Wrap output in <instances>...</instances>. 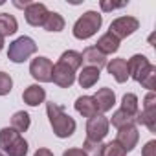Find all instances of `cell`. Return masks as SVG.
I'll return each mask as SVG.
<instances>
[{"mask_svg":"<svg viewBox=\"0 0 156 156\" xmlns=\"http://www.w3.org/2000/svg\"><path fill=\"white\" fill-rule=\"evenodd\" d=\"M2 48H4V37H0V51H2Z\"/></svg>","mask_w":156,"mask_h":156,"instance_id":"35","label":"cell"},{"mask_svg":"<svg viewBox=\"0 0 156 156\" xmlns=\"http://www.w3.org/2000/svg\"><path fill=\"white\" fill-rule=\"evenodd\" d=\"M136 125H145L151 132H156V108H145V110H138V114L134 116Z\"/></svg>","mask_w":156,"mask_h":156,"instance_id":"18","label":"cell"},{"mask_svg":"<svg viewBox=\"0 0 156 156\" xmlns=\"http://www.w3.org/2000/svg\"><path fill=\"white\" fill-rule=\"evenodd\" d=\"M138 83H141V87L147 88L149 92H154V87H156V66L154 64H151V68L141 75V79Z\"/></svg>","mask_w":156,"mask_h":156,"instance_id":"26","label":"cell"},{"mask_svg":"<svg viewBox=\"0 0 156 156\" xmlns=\"http://www.w3.org/2000/svg\"><path fill=\"white\" fill-rule=\"evenodd\" d=\"M127 2H121V4H108V2H101V9L103 11H114V9H119V8H125Z\"/></svg>","mask_w":156,"mask_h":156,"instance_id":"32","label":"cell"},{"mask_svg":"<svg viewBox=\"0 0 156 156\" xmlns=\"http://www.w3.org/2000/svg\"><path fill=\"white\" fill-rule=\"evenodd\" d=\"M81 59H83V62H87V66H94V68H98V70H101L103 66H107V55H103L96 46H88V48H85L83 50V53H81Z\"/></svg>","mask_w":156,"mask_h":156,"instance_id":"12","label":"cell"},{"mask_svg":"<svg viewBox=\"0 0 156 156\" xmlns=\"http://www.w3.org/2000/svg\"><path fill=\"white\" fill-rule=\"evenodd\" d=\"M30 73L35 81L39 83H51V73H53V62L48 57H37L30 64Z\"/></svg>","mask_w":156,"mask_h":156,"instance_id":"6","label":"cell"},{"mask_svg":"<svg viewBox=\"0 0 156 156\" xmlns=\"http://www.w3.org/2000/svg\"><path fill=\"white\" fill-rule=\"evenodd\" d=\"M121 110H125V112L130 114V116H136L138 110H140V107H138V96L132 94V92L125 94V96L121 98Z\"/></svg>","mask_w":156,"mask_h":156,"instance_id":"25","label":"cell"},{"mask_svg":"<svg viewBox=\"0 0 156 156\" xmlns=\"http://www.w3.org/2000/svg\"><path fill=\"white\" fill-rule=\"evenodd\" d=\"M51 81H53L57 87H61V88H70V87L75 83V72H73L70 66L62 64L61 61H57V62L53 64Z\"/></svg>","mask_w":156,"mask_h":156,"instance_id":"8","label":"cell"},{"mask_svg":"<svg viewBox=\"0 0 156 156\" xmlns=\"http://www.w3.org/2000/svg\"><path fill=\"white\" fill-rule=\"evenodd\" d=\"M116 141L121 145V149L125 152H130L138 141H140V132H138V127L136 125H129V127H123V129H118V138Z\"/></svg>","mask_w":156,"mask_h":156,"instance_id":"9","label":"cell"},{"mask_svg":"<svg viewBox=\"0 0 156 156\" xmlns=\"http://www.w3.org/2000/svg\"><path fill=\"white\" fill-rule=\"evenodd\" d=\"M108 123H112L116 129H123V127H129V125H136L134 116L127 114V112H125V110H121V108H118V110L112 114V118H110V121H108Z\"/></svg>","mask_w":156,"mask_h":156,"instance_id":"23","label":"cell"},{"mask_svg":"<svg viewBox=\"0 0 156 156\" xmlns=\"http://www.w3.org/2000/svg\"><path fill=\"white\" fill-rule=\"evenodd\" d=\"M33 156H53V152H51L50 149L41 147V149H37V151H35V154H33Z\"/></svg>","mask_w":156,"mask_h":156,"instance_id":"34","label":"cell"},{"mask_svg":"<svg viewBox=\"0 0 156 156\" xmlns=\"http://www.w3.org/2000/svg\"><path fill=\"white\" fill-rule=\"evenodd\" d=\"M42 28H44L46 31H55V33H59V31L64 30V19H62L59 13L50 11L48 17H46V20H44V24H42Z\"/></svg>","mask_w":156,"mask_h":156,"instance_id":"22","label":"cell"},{"mask_svg":"<svg viewBox=\"0 0 156 156\" xmlns=\"http://www.w3.org/2000/svg\"><path fill=\"white\" fill-rule=\"evenodd\" d=\"M145 108H156V94L154 92H149L143 99V110Z\"/></svg>","mask_w":156,"mask_h":156,"instance_id":"31","label":"cell"},{"mask_svg":"<svg viewBox=\"0 0 156 156\" xmlns=\"http://www.w3.org/2000/svg\"><path fill=\"white\" fill-rule=\"evenodd\" d=\"M19 30V22L9 13H0V37H9L15 35Z\"/></svg>","mask_w":156,"mask_h":156,"instance_id":"19","label":"cell"},{"mask_svg":"<svg viewBox=\"0 0 156 156\" xmlns=\"http://www.w3.org/2000/svg\"><path fill=\"white\" fill-rule=\"evenodd\" d=\"M13 90V79L6 72H0V96H8Z\"/></svg>","mask_w":156,"mask_h":156,"instance_id":"29","label":"cell"},{"mask_svg":"<svg viewBox=\"0 0 156 156\" xmlns=\"http://www.w3.org/2000/svg\"><path fill=\"white\" fill-rule=\"evenodd\" d=\"M103 147L105 143L103 141H94V140H85L83 143V152L87 156H103Z\"/></svg>","mask_w":156,"mask_h":156,"instance_id":"27","label":"cell"},{"mask_svg":"<svg viewBox=\"0 0 156 156\" xmlns=\"http://www.w3.org/2000/svg\"><path fill=\"white\" fill-rule=\"evenodd\" d=\"M30 125H31V118H30L28 112L19 110V112L13 114V118H11V129H15L17 132L22 134V132H26L30 129Z\"/></svg>","mask_w":156,"mask_h":156,"instance_id":"21","label":"cell"},{"mask_svg":"<svg viewBox=\"0 0 156 156\" xmlns=\"http://www.w3.org/2000/svg\"><path fill=\"white\" fill-rule=\"evenodd\" d=\"M101 77V70L94 68V66H85L81 72H79V77H77V81H79L81 88H92Z\"/></svg>","mask_w":156,"mask_h":156,"instance_id":"17","label":"cell"},{"mask_svg":"<svg viewBox=\"0 0 156 156\" xmlns=\"http://www.w3.org/2000/svg\"><path fill=\"white\" fill-rule=\"evenodd\" d=\"M75 110L79 112L81 116L85 118H94L98 116V107H96V101L92 96H81V98H77L75 99Z\"/></svg>","mask_w":156,"mask_h":156,"instance_id":"15","label":"cell"},{"mask_svg":"<svg viewBox=\"0 0 156 156\" xmlns=\"http://www.w3.org/2000/svg\"><path fill=\"white\" fill-rule=\"evenodd\" d=\"M108 118L103 114H98L94 118H88L87 121V140H94V141H103V138L108 134Z\"/></svg>","mask_w":156,"mask_h":156,"instance_id":"5","label":"cell"},{"mask_svg":"<svg viewBox=\"0 0 156 156\" xmlns=\"http://www.w3.org/2000/svg\"><path fill=\"white\" fill-rule=\"evenodd\" d=\"M140 28V20L136 19V17H118L116 20H112V24H110V33L116 37V39H127V37H130L136 30Z\"/></svg>","mask_w":156,"mask_h":156,"instance_id":"4","label":"cell"},{"mask_svg":"<svg viewBox=\"0 0 156 156\" xmlns=\"http://www.w3.org/2000/svg\"><path fill=\"white\" fill-rule=\"evenodd\" d=\"M2 152H6V156H26L28 154V141L20 136H17Z\"/></svg>","mask_w":156,"mask_h":156,"instance_id":"20","label":"cell"},{"mask_svg":"<svg viewBox=\"0 0 156 156\" xmlns=\"http://www.w3.org/2000/svg\"><path fill=\"white\" fill-rule=\"evenodd\" d=\"M94 101H96V107H98V112L99 114H105L108 110H112V107L116 105V94L112 88L105 87V88H99L96 92V96H92Z\"/></svg>","mask_w":156,"mask_h":156,"instance_id":"11","label":"cell"},{"mask_svg":"<svg viewBox=\"0 0 156 156\" xmlns=\"http://www.w3.org/2000/svg\"><path fill=\"white\" fill-rule=\"evenodd\" d=\"M103 156H127V152L121 149V145L116 140H112L103 147Z\"/></svg>","mask_w":156,"mask_h":156,"instance_id":"28","label":"cell"},{"mask_svg":"<svg viewBox=\"0 0 156 156\" xmlns=\"http://www.w3.org/2000/svg\"><path fill=\"white\" fill-rule=\"evenodd\" d=\"M22 99L26 105L30 107H39L41 103H44L46 99V90L41 85H30L24 92H22Z\"/></svg>","mask_w":156,"mask_h":156,"instance_id":"14","label":"cell"},{"mask_svg":"<svg viewBox=\"0 0 156 156\" xmlns=\"http://www.w3.org/2000/svg\"><path fill=\"white\" fill-rule=\"evenodd\" d=\"M48 8L42 4V2H28L24 6V17H26V22L33 28H39L44 24L46 17H48Z\"/></svg>","mask_w":156,"mask_h":156,"instance_id":"7","label":"cell"},{"mask_svg":"<svg viewBox=\"0 0 156 156\" xmlns=\"http://www.w3.org/2000/svg\"><path fill=\"white\" fill-rule=\"evenodd\" d=\"M62 64H66V66H70L73 72L75 70H79L81 68V64H83V59H81V53L79 51H73V50H66L62 55H61V59H59Z\"/></svg>","mask_w":156,"mask_h":156,"instance_id":"24","label":"cell"},{"mask_svg":"<svg viewBox=\"0 0 156 156\" xmlns=\"http://www.w3.org/2000/svg\"><path fill=\"white\" fill-rule=\"evenodd\" d=\"M101 24H103V17L98 11H87V13H83L79 19L75 20L72 33H73L75 39L87 41V39H90V37H94L98 33Z\"/></svg>","mask_w":156,"mask_h":156,"instance_id":"2","label":"cell"},{"mask_svg":"<svg viewBox=\"0 0 156 156\" xmlns=\"http://www.w3.org/2000/svg\"><path fill=\"white\" fill-rule=\"evenodd\" d=\"M46 112H48V119L53 129V134L57 138H70L75 132V127H77L75 119L68 116L59 103H53V101L46 103Z\"/></svg>","mask_w":156,"mask_h":156,"instance_id":"1","label":"cell"},{"mask_svg":"<svg viewBox=\"0 0 156 156\" xmlns=\"http://www.w3.org/2000/svg\"><path fill=\"white\" fill-rule=\"evenodd\" d=\"M141 156H156V141L154 140H151V141L145 143V147L141 151Z\"/></svg>","mask_w":156,"mask_h":156,"instance_id":"30","label":"cell"},{"mask_svg":"<svg viewBox=\"0 0 156 156\" xmlns=\"http://www.w3.org/2000/svg\"><path fill=\"white\" fill-rule=\"evenodd\" d=\"M107 70L108 73L114 77L118 83H125L129 79V68H127V61L118 57V59H112L110 62H107Z\"/></svg>","mask_w":156,"mask_h":156,"instance_id":"13","label":"cell"},{"mask_svg":"<svg viewBox=\"0 0 156 156\" xmlns=\"http://www.w3.org/2000/svg\"><path fill=\"white\" fill-rule=\"evenodd\" d=\"M96 48L103 53V55H110V53H116L119 50V39H116L110 31H107L105 35H101L96 42Z\"/></svg>","mask_w":156,"mask_h":156,"instance_id":"16","label":"cell"},{"mask_svg":"<svg viewBox=\"0 0 156 156\" xmlns=\"http://www.w3.org/2000/svg\"><path fill=\"white\" fill-rule=\"evenodd\" d=\"M0 156H4V154H2V151H0Z\"/></svg>","mask_w":156,"mask_h":156,"instance_id":"36","label":"cell"},{"mask_svg":"<svg viewBox=\"0 0 156 156\" xmlns=\"http://www.w3.org/2000/svg\"><path fill=\"white\" fill-rule=\"evenodd\" d=\"M127 68H129V77H132L134 81H140L141 75L151 68V61L141 55V53H136L132 55L129 61H127Z\"/></svg>","mask_w":156,"mask_h":156,"instance_id":"10","label":"cell"},{"mask_svg":"<svg viewBox=\"0 0 156 156\" xmlns=\"http://www.w3.org/2000/svg\"><path fill=\"white\" fill-rule=\"evenodd\" d=\"M62 156H87V154H85L81 149H75V147H73V149H66V151L62 152Z\"/></svg>","mask_w":156,"mask_h":156,"instance_id":"33","label":"cell"},{"mask_svg":"<svg viewBox=\"0 0 156 156\" xmlns=\"http://www.w3.org/2000/svg\"><path fill=\"white\" fill-rule=\"evenodd\" d=\"M37 51V44L31 37H19L15 39L11 44H9V50H8V59L11 62H24L28 61L33 53Z\"/></svg>","mask_w":156,"mask_h":156,"instance_id":"3","label":"cell"}]
</instances>
